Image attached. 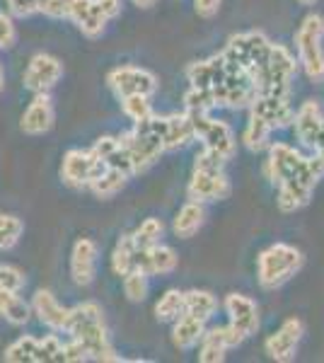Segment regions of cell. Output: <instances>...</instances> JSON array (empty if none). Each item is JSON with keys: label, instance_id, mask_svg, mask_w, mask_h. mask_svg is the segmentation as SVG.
<instances>
[{"label": "cell", "instance_id": "6da1fadb", "mask_svg": "<svg viewBox=\"0 0 324 363\" xmlns=\"http://www.w3.org/2000/svg\"><path fill=\"white\" fill-rule=\"evenodd\" d=\"M63 330L68 332L73 339H78L82 347L87 349V356L95 361H119V356L114 354L104 330L102 320V308L97 303H82L68 310V320Z\"/></svg>", "mask_w": 324, "mask_h": 363}, {"label": "cell", "instance_id": "7a4b0ae2", "mask_svg": "<svg viewBox=\"0 0 324 363\" xmlns=\"http://www.w3.org/2000/svg\"><path fill=\"white\" fill-rule=\"evenodd\" d=\"M225 157L208 148H203L196 155L189 186H186V194H189L191 201H223V199L230 196L233 186H230L225 172Z\"/></svg>", "mask_w": 324, "mask_h": 363}, {"label": "cell", "instance_id": "3957f363", "mask_svg": "<svg viewBox=\"0 0 324 363\" xmlns=\"http://www.w3.org/2000/svg\"><path fill=\"white\" fill-rule=\"evenodd\" d=\"M298 73V61L286 46L274 44L267 56V61L255 68L250 75L257 95H279L291 97V83Z\"/></svg>", "mask_w": 324, "mask_h": 363}, {"label": "cell", "instance_id": "277c9868", "mask_svg": "<svg viewBox=\"0 0 324 363\" xmlns=\"http://www.w3.org/2000/svg\"><path fill=\"white\" fill-rule=\"evenodd\" d=\"M303 252L288 242L271 245L257 257V279L259 286L267 291L281 289L286 281H291L303 269Z\"/></svg>", "mask_w": 324, "mask_h": 363}, {"label": "cell", "instance_id": "5b68a950", "mask_svg": "<svg viewBox=\"0 0 324 363\" xmlns=\"http://www.w3.org/2000/svg\"><path fill=\"white\" fill-rule=\"evenodd\" d=\"M324 177V160L320 155L305 157V162L300 165L296 174H291L286 182H281L276 189V203L284 213H296V211L305 208L310 203L312 194H315V186L320 184V179Z\"/></svg>", "mask_w": 324, "mask_h": 363}, {"label": "cell", "instance_id": "8992f818", "mask_svg": "<svg viewBox=\"0 0 324 363\" xmlns=\"http://www.w3.org/2000/svg\"><path fill=\"white\" fill-rule=\"evenodd\" d=\"M298 63L312 83H324V17L310 13L296 32Z\"/></svg>", "mask_w": 324, "mask_h": 363}, {"label": "cell", "instance_id": "52a82bcc", "mask_svg": "<svg viewBox=\"0 0 324 363\" xmlns=\"http://www.w3.org/2000/svg\"><path fill=\"white\" fill-rule=\"evenodd\" d=\"M186 114L191 116L194 138L201 140L203 148L216 150L225 160H233L235 153H238V138H235L233 128L225 121L213 119L208 112H186Z\"/></svg>", "mask_w": 324, "mask_h": 363}, {"label": "cell", "instance_id": "ba28073f", "mask_svg": "<svg viewBox=\"0 0 324 363\" xmlns=\"http://www.w3.org/2000/svg\"><path fill=\"white\" fill-rule=\"evenodd\" d=\"M271 46H274V42L264 32H240L228 39V46L223 54L233 58L235 63H240L247 73H252L267 61Z\"/></svg>", "mask_w": 324, "mask_h": 363}, {"label": "cell", "instance_id": "9c48e42d", "mask_svg": "<svg viewBox=\"0 0 324 363\" xmlns=\"http://www.w3.org/2000/svg\"><path fill=\"white\" fill-rule=\"evenodd\" d=\"M303 335H305L303 320H298V318L284 320L279 330H276L274 335H269L267 342H264V349H267L269 359H274L279 363H291L298 354Z\"/></svg>", "mask_w": 324, "mask_h": 363}, {"label": "cell", "instance_id": "30bf717a", "mask_svg": "<svg viewBox=\"0 0 324 363\" xmlns=\"http://www.w3.org/2000/svg\"><path fill=\"white\" fill-rule=\"evenodd\" d=\"M107 169V162L99 160L92 150H70L63 157V179L70 186H90Z\"/></svg>", "mask_w": 324, "mask_h": 363}, {"label": "cell", "instance_id": "8fae6325", "mask_svg": "<svg viewBox=\"0 0 324 363\" xmlns=\"http://www.w3.org/2000/svg\"><path fill=\"white\" fill-rule=\"evenodd\" d=\"M269 157H267V165H264V174L274 186H279L281 182H286L291 174H296L300 165L305 162V155L296 150L293 145L288 143H269Z\"/></svg>", "mask_w": 324, "mask_h": 363}, {"label": "cell", "instance_id": "7c38bea8", "mask_svg": "<svg viewBox=\"0 0 324 363\" xmlns=\"http://www.w3.org/2000/svg\"><path fill=\"white\" fill-rule=\"evenodd\" d=\"M245 342V337L238 330H233L230 325H218V327H206L201 337V349H199V361L201 363H220L225 361V354L230 349L240 347Z\"/></svg>", "mask_w": 324, "mask_h": 363}, {"label": "cell", "instance_id": "4fadbf2b", "mask_svg": "<svg viewBox=\"0 0 324 363\" xmlns=\"http://www.w3.org/2000/svg\"><path fill=\"white\" fill-rule=\"evenodd\" d=\"M109 85L119 97L126 95H152L157 90V78L145 68L123 66L109 73Z\"/></svg>", "mask_w": 324, "mask_h": 363}, {"label": "cell", "instance_id": "5bb4252c", "mask_svg": "<svg viewBox=\"0 0 324 363\" xmlns=\"http://www.w3.org/2000/svg\"><path fill=\"white\" fill-rule=\"evenodd\" d=\"M223 308L228 313V325L238 330L245 339L255 337L259 330V308L252 298L242 294H228L223 301Z\"/></svg>", "mask_w": 324, "mask_h": 363}, {"label": "cell", "instance_id": "9a60e30c", "mask_svg": "<svg viewBox=\"0 0 324 363\" xmlns=\"http://www.w3.org/2000/svg\"><path fill=\"white\" fill-rule=\"evenodd\" d=\"M250 114L259 116L262 121L274 128H286L293 124L296 109L291 104V97H279V95H257L255 102L250 104Z\"/></svg>", "mask_w": 324, "mask_h": 363}, {"label": "cell", "instance_id": "2e32d148", "mask_svg": "<svg viewBox=\"0 0 324 363\" xmlns=\"http://www.w3.org/2000/svg\"><path fill=\"white\" fill-rule=\"evenodd\" d=\"M233 68V61L225 54H216L206 61H194L186 68V78H189L191 87H203V90H213L225 80V75Z\"/></svg>", "mask_w": 324, "mask_h": 363}, {"label": "cell", "instance_id": "e0dca14e", "mask_svg": "<svg viewBox=\"0 0 324 363\" xmlns=\"http://www.w3.org/2000/svg\"><path fill=\"white\" fill-rule=\"evenodd\" d=\"M177 255L167 245H150V247H135L133 252V269H140L148 277H157V274H172L177 269Z\"/></svg>", "mask_w": 324, "mask_h": 363}, {"label": "cell", "instance_id": "ac0fdd59", "mask_svg": "<svg viewBox=\"0 0 324 363\" xmlns=\"http://www.w3.org/2000/svg\"><path fill=\"white\" fill-rule=\"evenodd\" d=\"M322 124H324V114L320 109V104L315 99H308L298 107L296 116H293V128H296V136L300 143L305 145L308 150H315V143H317V136L322 131Z\"/></svg>", "mask_w": 324, "mask_h": 363}, {"label": "cell", "instance_id": "d6986e66", "mask_svg": "<svg viewBox=\"0 0 324 363\" xmlns=\"http://www.w3.org/2000/svg\"><path fill=\"white\" fill-rule=\"evenodd\" d=\"M61 73H63V68H61V63H58V58L39 54L32 58V63H29V68L25 73V87L32 92H46L58 83Z\"/></svg>", "mask_w": 324, "mask_h": 363}, {"label": "cell", "instance_id": "ffe728a7", "mask_svg": "<svg viewBox=\"0 0 324 363\" xmlns=\"http://www.w3.org/2000/svg\"><path fill=\"white\" fill-rule=\"evenodd\" d=\"M97 269V245L90 238H80L73 247V257H70V274L73 281L80 286L92 284Z\"/></svg>", "mask_w": 324, "mask_h": 363}, {"label": "cell", "instance_id": "44dd1931", "mask_svg": "<svg viewBox=\"0 0 324 363\" xmlns=\"http://www.w3.org/2000/svg\"><path fill=\"white\" fill-rule=\"evenodd\" d=\"M54 124V109H51V99L46 97V92H37L34 102L27 107V112L22 114V131L29 136H39L46 133Z\"/></svg>", "mask_w": 324, "mask_h": 363}, {"label": "cell", "instance_id": "7402d4cb", "mask_svg": "<svg viewBox=\"0 0 324 363\" xmlns=\"http://www.w3.org/2000/svg\"><path fill=\"white\" fill-rule=\"evenodd\" d=\"M206 325L208 322L196 318V315H189V313H181L179 318L174 320V330H172V344L177 349H194L199 347L201 342L203 332H206Z\"/></svg>", "mask_w": 324, "mask_h": 363}, {"label": "cell", "instance_id": "603a6c76", "mask_svg": "<svg viewBox=\"0 0 324 363\" xmlns=\"http://www.w3.org/2000/svg\"><path fill=\"white\" fill-rule=\"evenodd\" d=\"M164 150H177L184 148L186 143L194 140V126H191V116L189 114H172L164 116Z\"/></svg>", "mask_w": 324, "mask_h": 363}, {"label": "cell", "instance_id": "cb8c5ba5", "mask_svg": "<svg viewBox=\"0 0 324 363\" xmlns=\"http://www.w3.org/2000/svg\"><path fill=\"white\" fill-rule=\"evenodd\" d=\"M203 220H206V208H203V203L201 201H186L184 206L179 208V213L174 216V233H177V238H191V235H196L199 230H201V225H203Z\"/></svg>", "mask_w": 324, "mask_h": 363}, {"label": "cell", "instance_id": "d4e9b609", "mask_svg": "<svg viewBox=\"0 0 324 363\" xmlns=\"http://www.w3.org/2000/svg\"><path fill=\"white\" fill-rule=\"evenodd\" d=\"M34 310H37L39 320L44 325H49L51 330H63L66 327V320H68V310L63 306H58V301L49 291H39L34 296Z\"/></svg>", "mask_w": 324, "mask_h": 363}, {"label": "cell", "instance_id": "484cf974", "mask_svg": "<svg viewBox=\"0 0 324 363\" xmlns=\"http://www.w3.org/2000/svg\"><path fill=\"white\" fill-rule=\"evenodd\" d=\"M271 133H274V128H271L267 121H262L259 116L250 114V121H247L245 126V133H242V143L247 150H252V153H262V150L269 148L271 143Z\"/></svg>", "mask_w": 324, "mask_h": 363}, {"label": "cell", "instance_id": "4316f807", "mask_svg": "<svg viewBox=\"0 0 324 363\" xmlns=\"http://www.w3.org/2000/svg\"><path fill=\"white\" fill-rule=\"evenodd\" d=\"M216 310H218V301L213 294H208V291L194 289V291H186L184 294V313L196 315V318L208 322L216 315Z\"/></svg>", "mask_w": 324, "mask_h": 363}, {"label": "cell", "instance_id": "83f0119b", "mask_svg": "<svg viewBox=\"0 0 324 363\" xmlns=\"http://www.w3.org/2000/svg\"><path fill=\"white\" fill-rule=\"evenodd\" d=\"M128 177H131V174L123 172V169L107 165V169H104V172L99 174V177L92 182L90 186H92V191H95L99 199H107V196H114L116 191H121Z\"/></svg>", "mask_w": 324, "mask_h": 363}, {"label": "cell", "instance_id": "f1b7e54d", "mask_svg": "<svg viewBox=\"0 0 324 363\" xmlns=\"http://www.w3.org/2000/svg\"><path fill=\"white\" fill-rule=\"evenodd\" d=\"M0 315H5V320L13 325H25L29 320V306L20 296H15V291L0 289Z\"/></svg>", "mask_w": 324, "mask_h": 363}, {"label": "cell", "instance_id": "f546056e", "mask_svg": "<svg viewBox=\"0 0 324 363\" xmlns=\"http://www.w3.org/2000/svg\"><path fill=\"white\" fill-rule=\"evenodd\" d=\"M181 313H184V294L177 289L164 291L155 306V318L160 322H174Z\"/></svg>", "mask_w": 324, "mask_h": 363}, {"label": "cell", "instance_id": "4dcf8cb0", "mask_svg": "<svg viewBox=\"0 0 324 363\" xmlns=\"http://www.w3.org/2000/svg\"><path fill=\"white\" fill-rule=\"evenodd\" d=\"M133 252H135V242H133V235H123L119 242H116L114 252H111V269L114 274H128L133 269Z\"/></svg>", "mask_w": 324, "mask_h": 363}, {"label": "cell", "instance_id": "1f68e13d", "mask_svg": "<svg viewBox=\"0 0 324 363\" xmlns=\"http://www.w3.org/2000/svg\"><path fill=\"white\" fill-rule=\"evenodd\" d=\"M37 349L39 339L34 337H22L5 351V361L10 363H37Z\"/></svg>", "mask_w": 324, "mask_h": 363}, {"label": "cell", "instance_id": "d6a6232c", "mask_svg": "<svg viewBox=\"0 0 324 363\" xmlns=\"http://www.w3.org/2000/svg\"><path fill=\"white\" fill-rule=\"evenodd\" d=\"M123 294L133 303L145 301V296H148V274H143L140 269H131L128 274H123Z\"/></svg>", "mask_w": 324, "mask_h": 363}, {"label": "cell", "instance_id": "836d02e7", "mask_svg": "<svg viewBox=\"0 0 324 363\" xmlns=\"http://www.w3.org/2000/svg\"><path fill=\"white\" fill-rule=\"evenodd\" d=\"M162 233H164V225L160 218H145L143 223L138 225V230L133 233L135 247H150V245L160 242Z\"/></svg>", "mask_w": 324, "mask_h": 363}, {"label": "cell", "instance_id": "e575fe53", "mask_svg": "<svg viewBox=\"0 0 324 363\" xmlns=\"http://www.w3.org/2000/svg\"><path fill=\"white\" fill-rule=\"evenodd\" d=\"M121 109L128 119L133 121H140L145 116L152 114V107H150V97L148 95H126L121 97Z\"/></svg>", "mask_w": 324, "mask_h": 363}, {"label": "cell", "instance_id": "d590c367", "mask_svg": "<svg viewBox=\"0 0 324 363\" xmlns=\"http://www.w3.org/2000/svg\"><path fill=\"white\" fill-rule=\"evenodd\" d=\"M107 17H104V13L99 10V5L92 0V5H90V10H87V15L82 17V22H80V29H82V34L85 37H99V34L104 32V25H107Z\"/></svg>", "mask_w": 324, "mask_h": 363}, {"label": "cell", "instance_id": "8d00e7d4", "mask_svg": "<svg viewBox=\"0 0 324 363\" xmlns=\"http://www.w3.org/2000/svg\"><path fill=\"white\" fill-rule=\"evenodd\" d=\"M22 220L15 216H0V247H13L17 238L22 235Z\"/></svg>", "mask_w": 324, "mask_h": 363}, {"label": "cell", "instance_id": "74e56055", "mask_svg": "<svg viewBox=\"0 0 324 363\" xmlns=\"http://www.w3.org/2000/svg\"><path fill=\"white\" fill-rule=\"evenodd\" d=\"M61 349L63 344L58 342V337H46L39 342V349H37V363L41 361H61Z\"/></svg>", "mask_w": 324, "mask_h": 363}, {"label": "cell", "instance_id": "f35d334b", "mask_svg": "<svg viewBox=\"0 0 324 363\" xmlns=\"http://www.w3.org/2000/svg\"><path fill=\"white\" fill-rule=\"evenodd\" d=\"M46 3H49V0H8L10 10H13V15H17V17H27V15H34V13H44Z\"/></svg>", "mask_w": 324, "mask_h": 363}, {"label": "cell", "instance_id": "ab89813d", "mask_svg": "<svg viewBox=\"0 0 324 363\" xmlns=\"http://www.w3.org/2000/svg\"><path fill=\"white\" fill-rule=\"evenodd\" d=\"M61 361L63 363H80V361H90V356H87V349L82 347L78 339H70V342L63 344V349H61Z\"/></svg>", "mask_w": 324, "mask_h": 363}, {"label": "cell", "instance_id": "60d3db41", "mask_svg": "<svg viewBox=\"0 0 324 363\" xmlns=\"http://www.w3.org/2000/svg\"><path fill=\"white\" fill-rule=\"evenodd\" d=\"M22 284H25V277H22L17 269H13V267H3L0 269V286L3 289H8V291H20L22 289Z\"/></svg>", "mask_w": 324, "mask_h": 363}, {"label": "cell", "instance_id": "b9f144b4", "mask_svg": "<svg viewBox=\"0 0 324 363\" xmlns=\"http://www.w3.org/2000/svg\"><path fill=\"white\" fill-rule=\"evenodd\" d=\"M70 8H73V0H49L44 13L49 17H70Z\"/></svg>", "mask_w": 324, "mask_h": 363}, {"label": "cell", "instance_id": "7bdbcfd3", "mask_svg": "<svg viewBox=\"0 0 324 363\" xmlns=\"http://www.w3.org/2000/svg\"><path fill=\"white\" fill-rule=\"evenodd\" d=\"M220 5H223V0H194V10H196V15L206 17V20L218 15Z\"/></svg>", "mask_w": 324, "mask_h": 363}, {"label": "cell", "instance_id": "ee69618b", "mask_svg": "<svg viewBox=\"0 0 324 363\" xmlns=\"http://www.w3.org/2000/svg\"><path fill=\"white\" fill-rule=\"evenodd\" d=\"M15 42V27L10 22V17L0 13V46H13Z\"/></svg>", "mask_w": 324, "mask_h": 363}, {"label": "cell", "instance_id": "f6af8a7d", "mask_svg": "<svg viewBox=\"0 0 324 363\" xmlns=\"http://www.w3.org/2000/svg\"><path fill=\"white\" fill-rule=\"evenodd\" d=\"M92 0H73V8H70V20L75 22V25H80L82 17L87 15V10H90Z\"/></svg>", "mask_w": 324, "mask_h": 363}, {"label": "cell", "instance_id": "bcb514c9", "mask_svg": "<svg viewBox=\"0 0 324 363\" xmlns=\"http://www.w3.org/2000/svg\"><path fill=\"white\" fill-rule=\"evenodd\" d=\"M95 3L99 5V10H102L107 20H114V17L121 13V3H119V0H95Z\"/></svg>", "mask_w": 324, "mask_h": 363}, {"label": "cell", "instance_id": "7dc6e473", "mask_svg": "<svg viewBox=\"0 0 324 363\" xmlns=\"http://www.w3.org/2000/svg\"><path fill=\"white\" fill-rule=\"evenodd\" d=\"M133 5H138V8H152L155 5V0H131Z\"/></svg>", "mask_w": 324, "mask_h": 363}, {"label": "cell", "instance_id": "c3c4849f", "mask_svg": "<svg viewBox=\"0 0 324 363\" xmlns=\"http://www.w3.org/2000/svg\"><path fill=\"white\" fill-rule=\"evenodd\" d=\"M298 3H300V5H305V8H310V5H315L317 0H298Z\"/></svg>", "mask_w": 324, "mask_h": 363}, {"label": "cell", "instance_id": "681fc988", "mask_svg": "<svg viewBox=\"0 0 324 363\" xmlns=\"http://www.w3.org/2000/svg\"><path fill=\"white\" fill-rule=\"evenodd\" d=\"M3 83H5V78H3V70H0V90H3Z\"/></svg>", "mask_w": 324, "mask_h": 363}]
</instances>
